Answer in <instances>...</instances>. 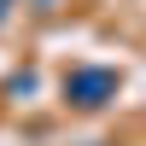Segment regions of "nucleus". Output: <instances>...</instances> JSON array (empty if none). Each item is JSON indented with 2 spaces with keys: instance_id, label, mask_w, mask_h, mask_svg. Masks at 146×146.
<instances>
[{
  "instance_id": "2",
  "label": "nucleus",
  "mask_w": 146,
  "mask_h": 146,
  "mask_svg": "<svg viewBox=\"0 0 146 146\" xmlns=\"http://www.w3.org/2000/svg\"><path fill=\"white\" fill-rule=\"evenodd\" d=\"M35 6H53V0H35Z\"/></svg>"
},
{
  "instance_id": "1",
  "label": "nucleus",
  "mask_w": 146,
  "mask_h": 146,
  "mask_svg": "<svg viewBox=\"0 0 146 146\" xmlns=\"http://www.w3.org/2000/svg\"><path fill=\"white\" fill-rule=\"evenodd\" d=\"M70 105H82V111H94V105H105L117 94V70H76V76L64 82Z\"/></svg>"
}]
</instances>
